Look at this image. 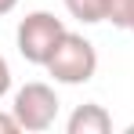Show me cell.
<instances>
[{
    "instance_id": "2",
    "label": "cell",
    "mask_w": 134,
    "mask_h": 134,
    "mask_svg": "<svg viewBox=\"0 0 134 134\" xmlns=\"http://www.w3.org/2000/svg\"><path fill=\"white\" fill-rule=\"evenodd\" d=\"M65 36V22L54 18L51 11H29L18 29H15V44H18V54L33 65H47V58L54 54L58 40Z\"/></svg>"
},
{
    "instance_id": "8",
    "label": "cell",
    "mask_w": 134,
    "mask_h": 134,
    "mask_svg": "<svg viewBox=\"0 0 134 134\" xmlns=\"http://www.w3.org/2000/svg\"><path fill=\"white\" fill-rule=\"evenodd\" d=\"M7 91H11V65L0 58V98H4Z\"/></svg>"
},
{
    "instance_id": "7",
    "label": "cell",
    "mask_w": 134,
    "mask_h": 134,
    "mask_svg": "<svg viewBox=\"0 0 134 134\" xmlns=\"http://www.w3.org/2000/svg\"><path fill=\"white\" fill-rule=\"evenodd\" d=\"M15 131H22L18 116L15 112H0V134H15Z\"/></svg>"
},
{
    "instance_id": "9",
    "label": "cell",
    "mask_w": 134,
    "mask_h": 134,
    "mask_svg": "<svg viewBox=\"0 0 134 134\" xmlns=\"http://www.w3.org/2000/svg\"><path fill=\"white\" fill-rule=\"evenodd\" d=\"M15 7H18V0H0V15H11Z\"/></svg>"
},
{
    "instance_id": "4",
    "label": "cell",
    "mask_w": 134,
    "mask_h": 134,
    "mask_svg": "<svg viewBox=\"0 0 134 134\" xmlns=\"http://www.w3.org/2000/svg\"><path fill=\"white\" fill-rule=\"evenodd\" d=\"M65 131L69 134H109L112 131V116L105 112V105L87 102V105H76V109H72Z\"/></svg>"
},
{
    "instance_id": "6",
    "label": "cell",
    "mask_w": 134,
    "mask_h": 134,
    "mask_svg": "<svg viewBox=\"0 0 134 134\" xmlns=\"http://www.w3.org/2000/svg\"><path fill=\"white\" fill-rule=\"evenodd\" d=\"M127 18H131V0H109L105 22H112L116 29H127Z\"/></svg>"
},
{
    "instance_id": "3",
    "label": "cell",
    "mask_w": 134,
    "mask_h": 134,
    "mask_svg": "<svg viewBox=\"0 0 134 134\" xmlns=\"http://www.w3.org/2000/svg\"><path fill=\"white\" fill-rule=\"evenodd\" d=\"M58 105H62V102H58L54 87L33 80V83H25V87L15 91L11 112L18 116L22 131H47V127H54V120H58Z\"/></svg>"
},
{
    "instance_id": "5",
    "label": "cell",
    "mask_w": 134,
    "mask_h": 134,
    "mask_svg": "<svg viewBox=\"0 0 134 134\" xmlns=\"http://www.w3.org/2000/svg\"><path fill=\"white\" fill-rule=\"evenodd\" d=\"M65 11L72 18H80V22H105V15H109V0H65Z\"/></svg>"
},
{
    "instance_id": "11",
    "label": "cell",
    "mask_w": 134,
    "mask_h": 134,
    "mask_svg": "<svg viewBox=\"0 0 134 134\" xmlns=\"http://www.w3.org/2000/svg\"><path fill=\"white\" fill-rule=\"evenodd\" d=\"M127 131H131V134H134V123H131V127H127Z\"/></svg>"
},
{
    "instance_id": "1",
    "label": "cell",
    "mask_w": 134,
    "mask_h": 134,
    "mask_svg": "<svg viewBox=\"0 0 134 134\" xmlns=\"http://www.w3.org/2000/svg\"><path fill=\"white\" fill-rule=\"evenodd\" d=\"M44 69L58 80V83L80 87V83L94 80V72H98V51H94V44H91L87 36L65 29V36L58 40V47H54V54L47 58Z\"/></svg>"
},
{
    "instance_id": "10",
    "label": "cell",
    "mask_w": 134,
    "mask_h": 134,
    "mask_svg": "<svg viewBox=\"0 0 134 134\" xmlns=\"http://www.w3.org/2000/svg\"><path fill=\"white\" fill-rule=\"evenodd\" d=\"M127 29L134 33V0H131V18H127Z\"/></svg>"
}]
</instances>
